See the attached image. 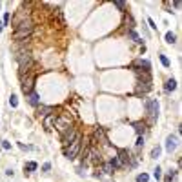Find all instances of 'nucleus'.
<instances>
[{"label":"nucleus","mask_w":182,"mask_h":182,"mask_svg":"<svg viewBox=\"0 0 182 182\" xmlns=\"http://www.w3.org/2000/svg\"><path fill=\"white\" fill-rule=\"evenodd\" d=\"M15 59H17L18 67H20V79H24V75L33 67V57H31V53H29V51L22 49V51H17Z\"/></svg>","instance_id":"obj_1"},{"label":"nucleus","mask_w":182,"mask_h":182,"mask_svg":"<svg viewBox=\"0 0 182 182\" xmlns=\"http://www.w3.org/2000/svg\"><path fill=\"white\" fill-rule=\"evenodd\" d=\"M33 33V22L29 20H22L15 26V40H27V37Z\"/></svg>","instance_id":"obj_2"},{"label":"nucleus","mask_w":182,"mask_h":182,"mask_svg":"<svg viewBox=\"0 0 182 182\" xmlns=\"http://www.w3.org/2000/svg\"><path fill=\"white\" fill-rule=\"evenodd\" d=\"M80 142H82V137L79 135L75 140L66 148V151H64V153H66V157H67L69 160H75V159H77V155H79V151H80Z\"/></svg>","instance_id":"obj_3"},{"label":"nucleus","mask_w":182,"mask_h":182,"mask_svg":"<svg viewBox=\"0 0 182 182\" xmlns=\"http://www.w3.org/2000/svg\"><path fill=\"white\" fill-rule=\"evenodd\" d=\"M144 109H146V113H148L151 119H157V117H159V102L157 100L148 99L146 104H144Z\"/></svg>","instance_id":"obj_4"},{"label":"nucleus","mask_w":182,"mask_h":182,"mask_svg":"<svg viewBox=\"0 0 182 182\" xmlns=\"http://www.w3.org/2000/svg\"><path fill=\"white\" fill-rule=\"evenodd\" d=\"M33 87H35V75H27V77L22 79V91L26 95L33 93Z\"/></svg>","instance_id":"obj_5"},{"label":"nucleus","mask_w":182,"mask_h":182,"mask_svg":"<svg viewBox=\"0 0 182 182\" xmlns=\"http://www.w3.org/2000/svg\"><path fill=\"white\" fill-rule=\"evenodd\" d=\"M77 137H79V133L75 131V127H69L67 131H64V133H62V144H64V146L67 148V146H69L71 142L75 140Z\"/></svg>","instance_id":"obj_6"},{"label":"nucleus","mask_w":182,"mask_h":182,"mask_svg":"<svg viewBox=\"0 0 182 182\" xmlns=\"http://www.w3.org/2000/svg\"><path fill=\"white\" fill-rule=\"evenodd\" d=\"M133 69L135 71H142V73H149L151 71V64H149V60H137L133 62Z\"/></svg>","instance_id":"obj_7"},{"label":"nucleus","mask_w":182,"mask_h":182,"mask_svg":"<svg viewBox=\"0 0 182 182\" xmlns=\"http://www.w3.org/2000/svg\"><path fill=\"white\" fill-rule=\"evenodd\" d=\"M177 146H179V137H177V135H169V137L166 139V151H168V153L175 151Z\"/></svg>","instance_id":"obj_8"},{"label":"nucleus","mask_w":182,"mask_h":182,"mask_svg":"<svg viewBox=\"0 0 182 182\" xmlns=\"http://www.w3.org/2000/svg\"><path fill=\"white\" fill-rule=\"evenodd\" d=\"M149 89H151V84L142 82V80H139L137 82V86H135V93H137V95H146Z\"/></svg>","instance_id":"obj_9"},{"label":"nucleus","mask_w":182,"mask_h":182,"mask_svg":"<svg viewBox=\"0 0 182 182\" xmlns=\"http://www.w3.org/2000/svg\"><path fill=\"white\" fill-rule=\"evenodd\" d=\"M117 159L122 162V166H129V159H131V157H129V153H127L126 149H120L119 155H117Z\"/></svg>","instance_id":"obj_10"},{"label":"nucleus","mask_w":182,"mask_h":182,"mask_svg":"<svg viewBox=\"0 0 182 182\" xmlns=\"http://www.w3.org/2000/svg\"><path fill=\"white\" fill-rule=\"evenodd\" d=\"M55 120H57L55 113H51V115L44 117V127H46V129H53V124H55Z\"/></svg>","instance_id":"obj_11"},{"label":"nucleus","mask_w":182,"mask_h":182,"mask_svg":"<svg viewBox=\"0 0 182 182\" xmlns=\"http://www.w3.org/2000/svg\"><path fill=\"white\" fill-rule=\"evenodd\" d=\"M93 139H100V142L104 146H107V137H106V133H104V129L102 127H97L95 129V137Z\"/></svg>","instance_id":"obj_12"},{"label":"nucleus","mask_w":182,"mask_h":182,"mask_svg":"<svg viewBox=\"0 0 182 182\" xmlns=\"http://www.w3.org/2000/svg\"><path fill=\"white\" fill-rule=\"evenodd\" d=\"M27 102H29L31 106H35V107H38V106H40V100H38V95H37L35 91L27 95Z\"/></svg>","instance_id":"obj_13"},{"label":"nucleus","mask_w":182,"mask_h":182,"mask_svg":"<svg viewBox=\"0 0 182 182\" xmlns=\"http://www.w3.org/2000/svg\"><path fill=\"white\" fill-rule=\"evenodd\" d=\"M133 126H135V131H137L139 137H142V135L146 133V124H144V122H135Z\"/></svg>","instance_id":"obj_14"},{"label":"nucleus","mask_w":182,"mask_h":182,"mask_svg":"<svg viewBox=\"0 0 182 182\" xmlns=\"http://www.w3.org/2000/svg\"><path fill=\"white\" fill-rule=\"evenodd\" d=\"M177 87V82L173 80V79H169V80H166V86H164V89L166 91H173Z\"/></svg>","instance_id":"obj_15"},{"label":"nucleus","mask_w":182,"mask_h":182,"mask_svg":"<svg viewBox=\"0 0 182 182\" xmlns=\"http://www.w3.org/2000/svg\"><path fill=\"white\" fill-rule=\"evenodd\" d=\"M127 35H129V38H131L133 42H137V44H142V38L139 37V35H137V33H135V31H133V29H129V31H127Z\"/></svg>","instance_id":"obj_16"},{"label":"nucleus","mask_w":182,"mask_h":182,"mask_svg":"<svg viewBox=\"0 0 182 182\" xmlns=\"http://www.w3.org/2000/svg\"><path fill=\"white\" fill-rule=\"evenodd\" d=\"M109 164H111V168H113V169H120V168H124V166H122V162L119 160L117 157H113V159L109 160Z\"/></svg>","instance_id":"obj_17"},{"label":"nucleus","mask_w":182,"mask_h":182,"mask_svg":"<svg viewBox=\"0 0 182 182\" xmlns=\"http://www.w3.org/2000/svg\"><path fill=\"white\" fill-rule=\"evenodd\" d=\"M166 42H168V44H175V42H177V37H175V33L168 31V33H166Z\"/></svg>","instance_id":"obj_18"},{"label":"nucleus","mask_w":182,"mask_h":182,"mask_svg":"<svg viewBox=\"0 0 182 182\" xmlns=\"http://www.w3.org/2000/svg\"><path fill=\"white\" fill-rule=\"evenodd\" d=\"M162 153V148L160 146H157V148H153V151H151V159H159Z\"/></svg>","instance_id":"obj_19"},{"label":"nucleus","mask_w":182,"mask_h":182,"mask_svg":"<svg viewBox=\"0 0 182 182\" xmlns=\"http://www.w3.org/2000/svg\"><path fill=\"white\" fill-rule=\"evenodd\" d=\"M102 171H104V173H107V175H111V173H113L115 169L111 168V164H109V162H106V164L102 166Z\"/></svg>","instance_id":"obj_20"},{"label":"nucleus","mask_w":182,"mask_h":182,"mask_svg":"<svg viewBox=\"0 0 182 182\" xmlns=\"http://www.w3.org/2000/svg\"><path fill=\"white\" fill-rule=\"evenodd\" d=\"M113 6H115V7H119L120 11H126V2H122V0H115V2H113Z\"/></svg>","instance_id":"obj_21"},{"label":"nucleus","mask_w":182,"mask_h":182,"mask_svg":"<svg viewBox=\"0 0 182 182\" xmlns=\"http://www.w3.org/2000/svg\"><path fill=\"white\" fill-rule=\"evenodd\" d=\"M149 180V175L148 173H140V175H137V182H148Z\"/></svg>","instance_id":"obj_22"},{"label":"nucleus","mask_w":182,"mask_h":182,"mask_svg":"<svg viewBox=\"0 0 182 182\" xmlns=\"http://www.w3.org/2000/svg\"><path fill=\"white\" fill-rule=\"evenodd\" d=\"M38 166H37V162H27L26 164V171H35Z\"/></svg>","instance_id":"obj_23"},{"label":"nucleus","mask_w":182,"mask_h":182,"mask_svg":"<svg viewBox=\"0 0 182 182\" xmlns=\"http://www.w3.org/2000/svg\"><path fill=\"white\" fill-rule=\"evenodd\" d=\"M153 177H155L157 180H160V177H162V169L159 168V166H157V168L153 169Z\"/></svg>","instance_id":"obj_24"},{"label":"nucleus","mask_w":182,"mask_h":182,"mask_svg":"<svg viewBox=\"0 0 182 182\" xmlns=\"http://www.w3.org/2000/svg\"><path fill=\"white\" fill-rule=\"evenodd\" d=\"M9 104H11V107H17V106H18V99H17V95H11Z\"/></svg>","instance_id":"obj_25"},{"label":"nucleus","mask_w":182,"mask_h":182,"mask_svg":"<svg viewBox=\"0 0 182 182\" xmlns=\"http://www.w3.org/2000/svg\"><path fill=\"white\" fill-rule=\"evenodd\" d=\"M160 64L164 66V67H169V60H168L166 55H160Z\"/></svg>","instance_id":"obj_26"},{"label":"nucleus","mask_w":182,"mask_h":182,"mask_svg":"<svg viewBox=\"0 0 182 182\" xmlns=\"http://www.w3.org/2000/svg\"><path fill=\"white\" fill-rule=\"evenodd\" d=\"M126 24H129V29H133V27H135V22H133V18H131L129 15H127V18H126Z\"/></svg>","instance_id":"obj_27"},{"label":"nucleus","mask_w":182,"mask_h":182,"mask_svg":"<svg viewBox=\"0 0 182 182\" xmlns=\"http://www.w3.org/2000/svg\"><path fill=\"white\" fill-rule=\"evenodd\" d=\"M55 15H57V17H59V20L64 24V15H62V9H57V11H55Z\"/></svg>","instance_id":"obj_28"},{"label":"nucleus","mask_w":182,"mask_h":182,"mask_svg":"<svg viewBox=\"0 0 182 182\" xmlns=\"http://www.w3.org/2000/svg\"><path fill=\"white\" fill-rule=\"evenodd\" d=\"M49 169H51V164H49V162H46V164L42 166V171H44V173H47Z\"/></svg>","instance_id":"obj_29"},{"label":"nucleus","mask_w":182,"mask_h":182,"mask_svg":"<svg viewBox=\"0 0 182 182\" xmlns=\"http://www.w3.org/2000/svg\"><path fill=\"white\" fill-rule=\"evenodd\" d=\"M9 18H11V17H9V13H6V15H4V22H2V24H4V26H7V24H9Z\"/></svg>","instance_id":"obj_30"},{"label":"nucleus","mask_w":182,"mask_h":182,"mask_svg":"<svg viewBox=\"0 0 182 182\" xmlns=\"http://www.w3.org/2000/svg\"><path fill=\"white\" fill-rule=\"evenodd\" d=\"M144 146V137H139L137 139V148H142Z\"/></svg>","instance_id":"obj_31"},{"label":"nucleus","mask_w":182,"mask_h":182,"mask_svg":"<svg viewBox=\"0 0 182 182\" xmlns=\"http://www.w3.org/2000/svg\"><path fill=\"white\" fill-rule=\"evenodd\" d=\"M2 148H4V149H9V148H11V144H9L7 140H4V142H2Z\"/></svg>","instance_id":"obj_32"},{"label":"nucleus","mask_w":182,"mask_h":182,"mask_svg":"<svg viewBox=\"0 0 182 182\" xmlns=\"http://www.w3.org/2000/svg\"><path fill=\"white\" fill-rule=\"evenodd\" d=\"M148 24H149V27H151V29H157V24H155V22L151 20V18L148 20Z\"/></svg>","instance_id":"obj_33"},{"label":"nucleus","mask_w":182,"mask_h":182,"mask_svg":"<svg viewBox=\"0 0 182 182\" xmlns=\"http://www.w3.org/2000/svg\"><path fill=\"white\" fill-rule=\"evenodd\" d=\"M106 182H109V180H106Z\"/></svg>","instance_id":"obj_34"},{"label":"nucleus","mask_w":182,"mask_h":182,"mask_svg":"<svg viewBox=\"0 0 182 182\" xmlns=\"http://www.w3.org/2000/svg\"><path fill=\"white\" fill-rule=\"evenodd\" d=\"M0 6H2V4H0Z\"/></svg>","instance_id":"obj_35"}]
</instances>
